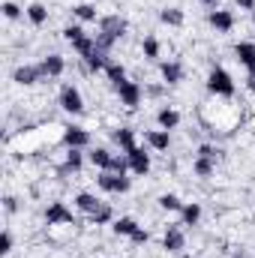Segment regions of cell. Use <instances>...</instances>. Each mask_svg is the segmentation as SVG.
I'll return each mask as SVG.
<instances>
[{
  "instance_id": "cell-3",
  "label": "cell",
  "mask_w": 255,
  "mask_h": 258,
  "mask_svg": "<svg viewBox=\"0 0 255 258\" xmlns=\"http://www.w3.org/2000/svg\"><path fill=\"white\" fill-rule=\"evenodd\" d=\"M60 108L69 114H81L84 111V99H81V90L75 84H63L60 87Z\"/></svg>"
},
{
  "instance_id": "cell-19",
  "label": "cell",
  "mask_w": 255,
  "mask_h": 258,
  "mask_svg": "<svg viewBox=\"0 0 255 258\" xmlns=\"http://www.w3.org/2000/svg\"><path fill=\"white\" fill-rule=\"evenodd\" d=\"M111 138H114V144H117L123 153H129L132 147H138V144H135V132H132V129H126V126H123V129H114V132H111Z\"/></svg>"
},
{
  "instance_id": "cell-4",
  "label": "cell",
  "mask_w": 255,
  "mask_h": 258,
  "mask_svg": "<svg viewBox=\"0 0 255 258\" xmlns=\"http://www.w3.org/2000/svg\"><path fill=\"white\" fill-rule=\"evenodd\" d=\"M45 222H48V225H72L75 216H72V210L66 207L63 201H54V204H48V210H45Z\"/></svg>"
},
{
  "instance_id": "cell-21",
  "label": "cell",
  "mask_w": 255,
  "mask_h": 258,
  "mask_svg": "<svg viewBox=\"0 0 255 258\" xmlns=\"http://www.w3.org/2000/svg\"><path fill=\"white\" fill-rule=\"evenodd\" d=\"M72 48H75V54H78L81 60H87V57L96 51V36H81V39L72 42Z\"/></svg>"
},
{
  "instance_id": "cell-33",
  "label": "cell",
  "mask_w": 255,
  "mask_h": 258,
  "mask_svg": "<svg viewBox=\"0 0 255 258\" xmlns=\"http://www.w3.org/2000/svg\"><path fill=\"white\" fill-rule=\"evenodd\" d=\"M81 36H87L81 24H69V27H63V39L66 42H75V39H81Z\"/></svg>"
},
{
  "instance_id": "cell-14",
  "label": "cell",
  "mask_w": 255,
  "mask_h": 258,
  "mask_svg": "<svg viewBox=\"0 0 255 258\" xmlns=\"http://www.w3.org/2000/svg\"><path fill=\"white\" fill-rule=\"evenodd\" d=\"M75 207L81 210V213H87V216H93L99 207H102V201L96 198V195H90V192H78L75 195Z\"/></svg>"
},
{
  "instance_id": "cell-26",
  "label": "cell",
  "mask_w": 255,
  "mask_h": 258,
  "mask_svg": "<svg viewBox=\"0 0 255 258\" xmlns=\"http://www.w3.org/2000/svg\"><path fill=\"white\" fill-rule=\"evenodd\" d=\"M105 75H108V81H111L114 87H120V84L126 81V69H123L120 63H108L105 66Z\"/></svg>"
},
{
  "instance_id": "cell-25",
  "label": "cell",
  "mask_w": 255,
  "mask_h": 258,
  "mask_svg": "<svg viewBox=\"0 0 255 258\" xmlns=\"http://www.w3.org/2000/svg\"><path fill=\"white\" fill-rule=\"evenodd\" d=\"M198 219H201V204H183L180 225H198Z\"/></svg>"
},
{
  "instance_id": "cell-37",
  "label": "cell",
  "mask_w": 255,
  "mask_h": 258,
  "mask_svg": "<svg viewBox=\"0 0 255 258\" xmlns=\"http://www.w3.org/2000/svg\"><path fill=\"white\" fill-rule=\"evenodd\" d=\"M129 240H132V243H135V246H141V243H147V240H150V234H147V231H144V228H138V231H135V234H132V237H129Z\"/></svg>"
},
{
  "instance_id": "cell-12",
  "label": "cell",
  "mask_w": 255,
  "mask_h": 258,
  "mask_svg": "<svg viewBox=\"0 0 255 258\" xmlns=\"http://www.w3.org/2000/svg\"><path fill=\"white\" fill-rule=\"evenodd\" d=\"M144 141H147L153 150H168L171 135H168V129H150V132H144Z\"/></svg>"
},
{
  "instance_id": "cell-24",
  "label": "cell",
  "mask_w": 255,
  "mask_h": 258,
  "mask_svg": "<svg viewBox=\"0 0 255 258\" xmlns=\"http://www.w3.org/2000/svg\"><path fill=\"white\" fill-rule=\"evenodd\" d=\"M84 63H87V69H90V72H105V66L111 63V60H108V54H105V51H99V48H96V51H93Z\"/></svg>"
},
{
  "instance_id": "cell-40",
  "label": "cell",
  "mask_w": 255,
  "mask_h": 258,
  "mask_svg": "<svg viewBox=\"0 0 255 258\" xmlns=\"http://www.w3.org/2000/svg\"><path fill=\"white\" fill-rule=\"evenodd\" d=\"M246 84H249V90L255 93V72H249V78H246Z\"/></svg>"
},
{
  "instance_id": "cell-8",
  "label": "cell",
  "mask_w": 255,
  "mask_h": 258,
  "mask_svg": "<svg viewBox=\"0 0 255 258\" xmlns=\"http://www.w3.org/2000/svg\"><path fill=\"white\" fill-rule=\"evenodd\" d=\"M63 144L66 147H78V150H84V147H90V132L81 126H66L63 129Z\"/></svg>"
},
{
  "instance_id": "cell-1",
  "label": "cell",
  "mask_w": 255,
  "mask_h": 258,
  "mask_svg": "<svg viewBox=\"0 0 255 258\" xmlns=\"http://www.w3.org/2000/svg\"><path fill=\"white\" fill-rule=\"evenodd\" d=\"M207 90L216 93V96H225V99H228V96H234L237 87H234V78H231L222 66H213L210 75H207Z\"/></svg>"
},
{
  "instance_id": "cell-5",
  "label": "cell",
  "mask_w": 255,
  "mask_h": 258,
  "mask_svg": "<svg viewBox=\"0 0 255 258\" xmlns=\"http://www.w3.org/2000/svg\"><path fill=\"white\" fill-rule=\"evenodd\" d=\"M126 159H129V171H132V174H141V177H144V174L150 171V153H147L144 147H132L126 153Z\"/></svg>"
},
{
  "instance_id": "cell-2",
  "label": "cell",
  "mask_w": 255,
  "mask_h": 258,
  "mask_svg": "<svg viewBox=\"0 0 255 258\" xmlns=\"http://www.w3.org/2000/svg\"><path fill=\"white\" fill-rule=\"evenodd\" d=\"M96 183H99L102 192H120V195L129 192V186H132V180L126 174H114V171H99Z\"/></svg>"
},
{
  "instance_id": "cell-16",
  "label": "cell",
  "mask_w": 255,
  "mask_h": 258,
  "mask_svg": "<svg viewBox=\"0 0 255 258\" xmlns=\"http://www.w3.org/2000/svg\"><path fill=\"white\" fill-rule=\"evenodd\" d=\"M99 30H102V33H111V36H117V39H120V36L126 33V21H123V18H117V15H108V18H102V21H99Z\"/></svg>"
},
{
  "instance_id": "cell-28",
  "label": "cell",
  "mask_w": 255,
  "mask_h": 258,
  "mask_svg": "<svg viewBox=\"0 0 255 258\" xmlns=\"http://www.w3.org/2000/svg\"><path fill=\"white\" fill-rule=\"evenodd\" d=\"M159 21L168 24V27H180V24H183V12H180V9H162V12H159Z\"/></svg>"
},
{
  "instance_id": "cell-38",
  "label": "cell",
  "mask_w": 255,
  "mask_h": 258,
  "mask_svg": "<svg viewBox=\"0 0 255 258\" xmlns=\"http://www.w3.org/2000/svg\"><path fill=\"white\" fill-rule=\"evenodd\" d=\"M216 153H219V150H216V147H210V144H201V147H198V156H207V159H216Z\"/></svg>"
},
{
  "instance_id": "cell-17",
  "label": "cell",
  "mask_w": 255,
  "mask_h": 258,
  "mask_svg": "<svg viewBox=\"0 0 255 258\" xmlns=\"http://www.w3.org/2000/svg\"><path fill=\"white\" fill-rule=\"evenodd\" d=\"M138 228H141V225H138L132 216H120V219H114V222H111V231H114L117 237H132Z\"/></svg>"
},
{
  "instance_id": "cell-39",
  "label": "cell",
  "mask_w": 255,
  "mask_h": 258,
  "mask_svg": "<svg viewBox=\"0 0 255 258\" xmlns=\"http://www.w3.org/2000/svg\"><path fill=\"white\" fill-rule=\"evenodd\" d=\"M240 9H249V12H255V0H234Z\"/></svg>"
},
{
  "instance_id": "cell-27",
  "label": "cell",
  "mask_w": 255,
  "mask_h": 258,
  "mask_svg": "<svg viewBox=\"0 0 255 258\" xmlns=\"http://www.w3.org/2000/svg\"><path fill=\"white\" fill-rule=\"evenodd\" d=\"M72 15H75L78 21H96V6H93V3H78V6L72 9Z\"/></svg>"
},
{
  "instance_id": "cell-36",
  "label": "cell",
  "mask_w": 255,
  "mask_h": 258,
  "mask_svg": "<svg viewBox=\"0 0 255 258\" xmlns=\"http://www.w3.org/2000/svg\"><path fill=\"white\" fill-rule=\"evenodd\" d=\"M9 252H12V234L3 231L0 234V255H9Z\"/></svg>"
},
{
  "instance_id": "cell-22",
  "label": "cell",
  "mask_w": 255,
  "mask_h": 258,
  "mask_svg": "<svg viewBox=\"0 0 255 258\" xmlns=\"http://www.w3.org/2000/svg\"><path fill=\"white\" fill-rule=\"evenodd\" d=\"M111 159H114V153H108L105 147H96V150H90V162H93V165H96L99 171H108Z\"/></svg>"
},
{
  "instance_id": "cell-18",
  "label": "cell",
  "mask_w": 255,
  "mask_h": 258,
  "mask_svg": "<svg viewBox=\"0 0 255 258\" xmlns=\"http://www.w3.org/2000/svg\"><path fill=\"white\" fill-rule=\"evenodd\" d=\"M156 123H159V129H177L180 126V114L174 111V108H159L156 111Z\"/></svg>"
},
{
  "instance_id": "cell-29",
  "label": "cell",
  "mask_w": 255,
  "mask_h": 258,
  "mask_svg": "<svg viewBox=\"0 0 255 258\" xmlns=\"http://www.w3.org/2000/svg\"><path fill=\"white\" fill-rule=\"evenodd\" d=\"M159 207H162V210H171V213H180V210H183V201L174 192H165L159 198Z\"/></svg>"
},
{
  "instance_id": "cell-6",
  "label": "cell",
  "mask_w": 255,
  "mask_h": 258,
  "mask_svg": "<svg viewBox=\"0 0 255 258\" xmlns=\"http://www.w3.org/2000/svg\"><path fill=\"white\" fill-rule=\"evenodd\" d=\"M207 21H210V27H213L216 33H231V30H234V15H231L228 9H213V12L207 15Z\"/></svg>"
},
{
  "instance_id": "cell-41",
  "label": "cell",
  "mask_w": 255,
  "mask_h": 258,
  "mask_svg": "<svg viewBox=\"0 0 255 258\" xmlns=\"http://www.w3.org/2000/svg\"><path fill=\"white\" fill-rule=\"evenodd\" d=\"M198 3H204V6H216L219 0H198Z\"/></svg>"
},
{
  "instance_id": "cell-11",
  "label": "cell",
  "mask_w": 255,
  "mask_h": 258,
  "mask_svg": "<svg viewBox=\"0 0 255 258\" xmlns=\"http://www.w3.org/2000/svg\"><path fill=\"white\" fill-rule=\"evenodd\" d=\"M162 246H165L168 252H180V249L186 246V237H183V231H180L177 225H171V228L165 231V237H162Z\"/></svg>"
},
{
  "instance_id": "cell-20",
  "label": "cell",
  "mask_w": 255,
  "mask_h": 258,
  "mask_svg": "<svg viewBox=\"0 0 255 258\" xmlns=\"http://www.w3.org/2000/svg\"><path fill=\"white\" fill-rule=\"evenodd\" d=\"M81 165H84V153H81L78 147H69V153H66V162L60 165V174H69V171L75 174Z\"/></svg>"
},
{
  "instance_id": "cell-43",
  "label": "cell",
  "mask_w": 255,
  "mask_h": 258,
  "mask_svg": "<svg viewBox=\"0 0 255 258\" xmlns=\"http://www.w3.org/2000/svg\"><path fill=\"white\" fill-rule=\"evenodd\" d=\"M180 258H192V255H180Z\"/></svg>"
},
{
  "instance_id": "cell-15",
  "label": "cell",
  "mask_w": 255,
  "mask_h": 258,
  "mask_svg": "<svg viewBox=\"0 0 255 258\" xmlns=\"http://www.w3.org/2000/svg\"><path fill=\"white\" fill-rule=\"evenodd\" d=\"M42 72H45V78H57V75H63V69H66V60L60 57V54H48L45 60H42Z\"/></svg>"
},
{
  "instance_id": "cell-35",
  "label": "cell",
  "mask_w": 255,
  "mask_h": 258,
  "mask_svg": "<svg viewBox=\"0 0 255 258\" xmlns=\"http://www.w3.org/2000/svg\"><path fill=\"white\" fill-rule=\"evenodd\" d=\"M144 57H147V60H156V57H159V42H156L153 36L144 39Z\"/></svg>"
},
{
  "instance_id": "cell-30",
  "label": "cell",
  "mask_w": 255,
  "mask_h": 258,
  "mask_svg": "<svg viewBox=\"0 0 255 258\" xmlns=\"http://www.w3.org/2000/svg\"><path fill=\"white\" fill-rule=\"evenodd\" d=\"M192 168H195V174H198V177H210V174H213V159H207V156H198Z\"/></svg>"
},
{
  "instance_id": "cell-42",
  "label": "cell",
  "mask_w": 255,
  "mask_h": 258,
  "mask_svg": "<svg viewBox=\"0 0 255 258\" xmlns=\"http://www.w3.org/2000/svg\"><path fill=\"white\" fill-rule=\"evenodd\" d=\"M252 24H255V12H252Z\"/></svg>"
},
{
  "instance_id": "cell-34",
  "label": "cell",
  "mask_w": 255,
  "mask_h": 258,
  "mask_svg": "<svg viewBox=\"0 0 255 258\" xmlns=\"http://www.w3.org/2000/svg\"><path fill=\"white\" fill-rule=\"evenodd\" d=\"M0 9H3V15H6L9 21L21 18V6H18V3H12V0H3V6H0Z\"/></svg>"
},
{
  "instance_id": "cell-7",
  "label": "cell",
  "mask_w": 255,
  "mask_h": 258,
  "mask_svg": "<svg viewBox=\"0 0 255 258\" xmlns=\"http://www.w3.org/2000/svg\"><path fill=\"white\" fill-rule=\"evenodd\" d=\"M117 96H120V102H123L126 108H138V105H141V87H138L135 81H129V78L117 87Z\"/></svg>"
},
{
  "instance_id": "cell-32",
  "label": "cell",
  "mask_w": 255,
  "mask_h": 258,
  "mask_svg": "<svg viewBox=\"0 0 255 258\" xmlns=\"http://www.w3.org/2000/svg\"><path fill=\"white\" fill-rule=\"evenodd\" d=\"M108 171H114V174H126V171H129V159H126V153H123V156H117V153H114V159H111Z\"/></svg>"
},
{
  "instance_id": "cell-10",
  "label": "cell",
  "mask_w": 255,
  "mask_h": 258,
  "mask_svg": "<svg viewBox=\"0 0 255 258\" xmlns=\"http://www.w3.org/2000/svg\"><path fill=\"white\" fill-rule=\"evenodd\" d=\"M234 57L246 66V72H255V42H237L234 45Z\"/></svg>"
},
{
  "instance_id": "cell-23",
  "label": "cell",
  "mask_w": 255,
  "mask_h": 258,
  "mask_svg": "<svg viewBox=\"0 0 255 258\" xmlns=\"http://www.w3.org/2000/svg\"><path fill=\"white\" fill-rule=\"evenodd\" d=\"M24 12H27V18H30V24H36V27L48 21V9H45L42 3H30V6H27Z\"/></svg>"
},
{
  "instance_id": "cell-31",
  "label": "cell",
  "mask_w": 255,
  "mask_h": 258,
  "mask_svg": "<svg viewBox=\"0 0 255 258\" xmlns=\"http://www.w3.org/2000/svg\"><path fill=\"white\" fill-rule=\"evenodd\" d=\"M111 219H114V210H111L108 204H102V207L90 216V222H93V225H105V222H111Z\"/></svg>"
},
{
  "instance_id": "cell-9",
  "label": "cell",
  "mask_w": 255,
  "mask_h": 258,
  "mask_svg": "<svg viewBox=\"0 0 255 258\" xmlns=\"http://www.w3.org/2000/svg\"><path fill=\"white\" fill-rule=\"evenodd\" d=\"M45 78V72H42V66H18L15 69V75H12V81H18V84H36V81H42Z\"/></svg>"
},
{
  "instance_id": "cell-13",
  "label": "cell",
  "mask_w": 255,
  "mask_h": 258,
  "mask_svg": "<svg viewBox=\"0 0 255 258\" xmlns=\"http://www.w3.org/2000/svg\"><path fill=\"white\" fill-rule=\"evenodd\" d=\"M159 72H162L165 84H180V81H183V66L177 63V60H165V63H159Z\"/></svg>"
}]
</instances>
